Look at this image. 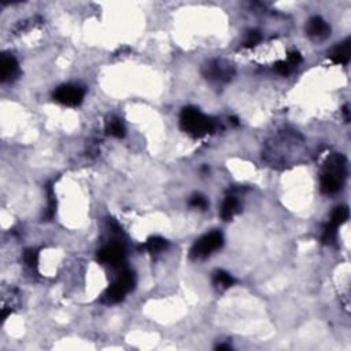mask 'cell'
<instances>
[{"mask_svg":"<svg viewBox=\"0 0 351 351\" xmlns=\"http://www.w3.org/2000/svg\"><path fill=\"white\" fill-rule=\"evenodd\" d=\"M18 73V62L11 55H3L0 62V77L2 81L11 80Z\"/></svg>","mask_w":351,"mask_h":351,"instance_id":"30bf717a","label":"cell"},{"mask_svg":"<svg viewBox=\"0 0 351 351\" xmlns=\"http://www.w3.org/2000/svg\"><path fill=\"white\" fill-rule=\"evenodd\" d=\"M343 180L342 179H338L332 174H326L324 173L321 177V191L324 193H328V195H332V193H336L339 189L342 188Z\"/></svg>","mask_w":351,"mask_h":351,"instance_id":"8fae6325","label":"cell"},{"mask_svg":"<svg viewBox=\"0 0 351 351\" xmlns=\"http://www.w3.org/2000/svg\"><path fill=\"white\" fill-rule=\"evenodd\" d=\"M261 33L257 32V30H250L246 36V40H244V46L251 48V47H255L257 44H259L261 42Z\"/></svg>","mask_w":351,"mask_h":351,"instance_id":"d6986e66","label":"cell"},{"mask_svg":"<svg viewBox=\"0 0 351 351\" xmlns=\"http://www.w3.org/2000/svg\"><path fill=\"white\" fill-rule=\"evenodd\" d=\"M287 62L291 65V66H298L299 63L302 62V56L301 54L298 52V51H294V52H289L288 54V58H287Z\"/></svg>","mask_w":351,"mask_h":351,"instance_id":"603a6c76","label":"cell"},{"mask_svg":"<svg viewBox=\"0 0 351 351\" xmlns=\"http://www.w3.org/2000/svg\"><path fill=\"white\" fill-rule=\"evenodd\" d=\"M306 32L314 38H325L329 34L330 28L321 17H311L306 24Z\"/></svg>","mask_w":351,"mask_h":351,"instance_id":"ba28073f","label":"cell"},{"mask_svg":"<svg viewBox=\"0 0 351 351\" xmlns=\"http://www.w3.org/2000/svg\"><path fill=\"white\" fill-rule=\"evenodd\" d=\"M206 79L216 80V81H229L233 75V70L229 65H226L222 61H214L205 66Z\"/></svg>","mask_w":351,"mask_h":351,"instance_id":"8992f818","label":"cell"},{"mask_svg":"<svg viewBox=\"0 0 351 351\" xmlns=\"http://www.w3.org/2000/svg\"><path fill=\"white\" fill-rule=\"evenodd\" d=\"M25 262L29 265L30 268H37L38 262V252L33 248H29V250L25 251Z\"/></svg>","mask_w":351,"mask_h":351,"instance_id":"ffe728a7","label":"cell"},{"mask_svg":"<svg viewBox=\"0 0 351 351\" xmlns=\"http://www.w3.org/2000/svg\"><path fill=\"white\" fill-rule=\"evenodd\" d=\"M239 211V202L236 198L228 197L222 203L221 217L224 221H230L233 216Z\"/></svg>","mask_w":351,"mask_h":351,"instance_id":"7c38bea8","label":"cell"},{"mask_svg":"<svg viewBox=\"0 0 351 351\" xmlns=\"http://www.w3.org/2000/svg\"><path fill=\"white\" fill-rule=\"evenodd\" d=\"M216 348L217 350H230V346H228V344H218Z\"/></svg>","mask_w":351,"mask_h":351,"instance_id":"cb8c5ba5","label":"cell"},{"mask_svg":"<svg viewBox=\"0 0 351 351\" xmlns=\"http://www.w3.org/2000/svg\"><path fill=\"white\" fill-rule=\"evenodd\" d=\"M213 284L216 285V288L225 291L235 284V280L229 273L224 272V270H217V272H214Z\"/></svg>","mask_w":351,"mask_h":351,"instance_id":"4fadbf2b","label":"cell"},{"mask_svg":"<svg viewBox=\"0 0 351 351\" xmlns=\"http://www.w3.org/2000/svg\"><path fill=\"white\" fill-rule=\"evenodd\" d=\"M167 247V242L161 236H152L147 240V243L144 244V248L147 251H150L152 254H157V252H161Z\"/></svg>","mask_w":351,"mask_h":351,"instance_id":"9a60e30c","label":"cell"},{"mask_svg":"<svg viewBox=\"0 0 351 351\" xmlns=\"http://www.w3.org/2000/svg\"><path fill=\"white\" fill-rule=\"evenodd\" d=\"M347 220H348V209H347V206H338V207L332 211L329 222L339 228V225L344 224Z\"/></svg>","mask_w":351,"mask_h":351,"instance_id":"2e32d148","label":"cell"},{"mask_svg":"<svg viewBox=\"0 0 351 351\" xmlns=\"http://www.w3.org/2000/svg\"><path fill=\"white\" fill-rule=\"evenodd\" d=\"M343 113H344V115H346V121H348V120H350V115H348V106H344Z\"/></svg>","mask_w":351,"mask_h":351,"instance_id":"d4e9b609","label":"cell"},{"mask_svg":"<svg viewBox=\"0 0 351 351\" xmlns=\"http://www.w3.org/2000/svg\"><path fill=\"white\" fill-rule=\"evenodd\" d=\"M189 206L191 207H195V209H202L205 210L207 207V201H206L205 197L202 195H193L189 201Z\"/></svg>","mask_w":351,"mask_h":351,"instance_id":"44dd1931","label":"cell"},{"mask_svg":"<svg viewBox=\"0 0 351 351\" xmlns=\"http://www.w3.org/2000/svg\"><path fill=\"white\" fill-rule=\"evenodd\" d=\"M324 173L326 174H332L338 179L344 180L347 174V162L346 158L340 154L330 155L329 158L326 159L325 165H324Z\"/></svg>","mask_w":351,"mask_h":351,"instance_id":"52a82bcc","label":"cell"},{"mask_svg":"<svg viewBox=\"0 0 351 351\" xmlns=\"http://www.w3.org/2000/svg\"><path fill=\"white\" fill-rule=\"evenodd\" d=\"M134 273L132 270H122L114 284L110 287L103 295V301L106 303H117L122 301L126 294L132 291L134 287Z\"/></svg>","mask_w":351,"mask_h":351,"instance_id":"7a4b0ae2","label":"cell"},{"mask_svg":"<svg viewBox=\"0 0 351 351\" xmlns=\"http://www.w3.org/2000/svg\"><path fill=\"white\" fill-rule=\"evenodd\" d=\"M54 99L65 106L75 107V106L81 105V102L84 101V89L77 85H70V84L62 85L54 92Z\"/></svg>","mask_w":351,"mask_h":351,"instance_id":"277c9868","label":"cell"},{"mask_svg":"<svg viewBox=\"0 0 351 351\" xmlns=\"http://www.w3.org/2000/svg\"><path fill=\"white\" fill-rule=\"evenodd\" d=\"M336 233H338V226H335L334 224L328 222V225L324 228V233H322V242L325 244H330L335 242L336 239Z\"/></svg>","mask_w":351,"mask_h":351,"instance_id":"e0dca14e","label":"cell"},{"mask_svg":"<svg viewBox=\"0 0 351 351\" xmlns=\"http://www.w3.org/2000/svg\"><path fill=\"white\" fill-rule=\"evenodd\" d=\"M47 195H48V209H47L46 220H51L55 214V207H56V201H55V193L54 189L51 185H48L47 188Z\"/></svg>","mask_w":351,"mask_h":351,"instance_id":"ac0fdd59","label":"cell"},{"mask_svg":"<svg viewBox=\"0 0 351 351\" xmlns=\"http://www.w3.org/2000/svg\"><path fill=\"white\" fill-rule=\"evenodd\" d=\"M275 69H276L277 73H280L281 75H287L291 73V70L294 69V66H291L287 61H280L275 65Z\"/></svg>","mask_w":351,"mask_h":351,"instance_id":"7402d4cb","label":"cell"},{"mask_svg":"<svg viewBox=\"0 0 351 351\" xmlns=\"http://www.w3.org/2000/svg\"><path fill=\"white\" fill-rule=\"evenodd\" d=\"M106 132L110 136L121 139L125 136V128L122 125V122L118 118H110L107 124H106Z\"/></svg>","mask_w":351,"mask_h":351,"instance_id":"5bb4252c","label":"cell"},{"mask_svg":"<svg viewBox=\"0 0 351 351\" xmlns=\"http://www.w3.org/2000/svg\"><path fill=\"white\" fill-rule=\"evenodd\" d=\"M224 244V238L217 230L202 236L193 243L192 248L189 251V255L192 259H205L211 255L214 251L220 250Z\"/></svg>","mask_w":351,"mask_h":351,"instance_id":"3957f363","label":"cell"},{"mask_svg":"<svg viewBox=\"0 0 351 351\" xmlns=\"http://www.w3.org/2000/svg\"><path fill=\"white\" fill-rule=\"evenodd\" d=\"M125 258V248L121 244H109L98 251V261L103 265L115 268Z\"/></svg>","mask_w":351,"mask_h":351,"instance_id":"5b68a950","label":"cell"},{"mask_svg":"<svg viewBox=\"0 0 351 351\" xmlns=\"http://www.w3.org/2000/svg\"><path fill=\"white\" fill-rule=\"evenodd\" d=\"M180 124L183 130L193 138H202L214 130V122L209 117L203 115L195 107L183 109L180 115Z\"/></svg>","mask_w":351,"mask_h":351,"instance_id":"6da1fadb","label":"cell"},{"mask_svg":"<svg viewBox=\"0 0 351 351\" xmlns=\"http://www.w3.org/2000/svg\"><path fill=\"white\" fill-rule=\"evenodd\" d=\"M350 52H351V40L346 38L344 42L340 43L339 46L334 48V51L329 54V58L332 62L336 65H347L350 61Z\"/></svg>","mask_w":351,"mask_h":351,"instance_id":"9c48e42d","label":"cell"}]
</instances>
